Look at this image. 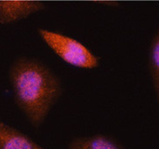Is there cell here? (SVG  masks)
I'll return each mask as SVG.
<instances>
[{"mask_svg": "<svg viewBox=\"0 0 159 149\" xmlns=\"http://www.w3.org/2000/svg\"><path fill=\"white\" fill-rule=\"evenodd\" d=\"M15 103L29 123L39 128L63 94L59 78L35 58L19 57L9 70Z\"/></svg>", "mask_w": 159, "mask_h": 149, "instance_id": "6da1fadb", "label": "cell"}, {"mask_svg": "<svg viewBox=\"0 0 159 149\" xmlns=\"http://www.w3.org/2000/svg\"><path fill=\"white\" fill-rule=\"evenodd\" d=\"M38 32L48 47L67 64L84 69L98 67V56L78 40L44 29H39Z\"/></svg>", "mask_w": 159, "mask_h": 149, "instance_id": "7a4b0ae2", "label": "cell"}, {"mask_svg": "<svg viewBox=\"0 0 159 149\" xmlns=\"http://www.w3.org/2000/svg\"><path fill=\"white\" fill-rule=\"evenodd\" d=\"M46 9V4L37 0H0V23L8 24L26 18Z\"/></svg>", "mask_w": 159, "mask_h": 149, "instance_id": "3957f363", "label": "cell"}, {"mask_svg": "<svg viewBox=\"0 0 159 149\" xmlns=\"http://www.w3.org/2000/svg\"><path fill=\"white\" fill-rule=\"evenodd\" d=\"M0 149H46L30 137L0 120Z\"/></svg>", "mask_w": 159, "mask_h": 149, "instance_id": "277c9868", "label": "cell"}, {"mask_svg": "<svg viewBox=\"0 0 159 149\" xmlns=\"http://www.w3.org/2000/svg\"><path fill=\"white\" fill-rule=\"evenodd\" d=\"M68 149H127L116 138L103 134L91 136L75 137L68 144Z\"/></svg>", "mask_w": 159, "mask_h": 149, "instance_id": "5b68a950", "label": "cell"}, {"mask_svg": "<svg viewBox=\"0 0 159 149\" xmlns=\"http://www.w3.org/2000/svg\"><path fill=\"white\" fill-rule=\"evenodd\" d=\"M148 68L155 92L159 93V36L157 34L151 40L148 53Z\"/></svg>", "mask_w": 159, "mask_h": 149, "instance_id": "8992f818", "label": "cell"}]
</instances>
